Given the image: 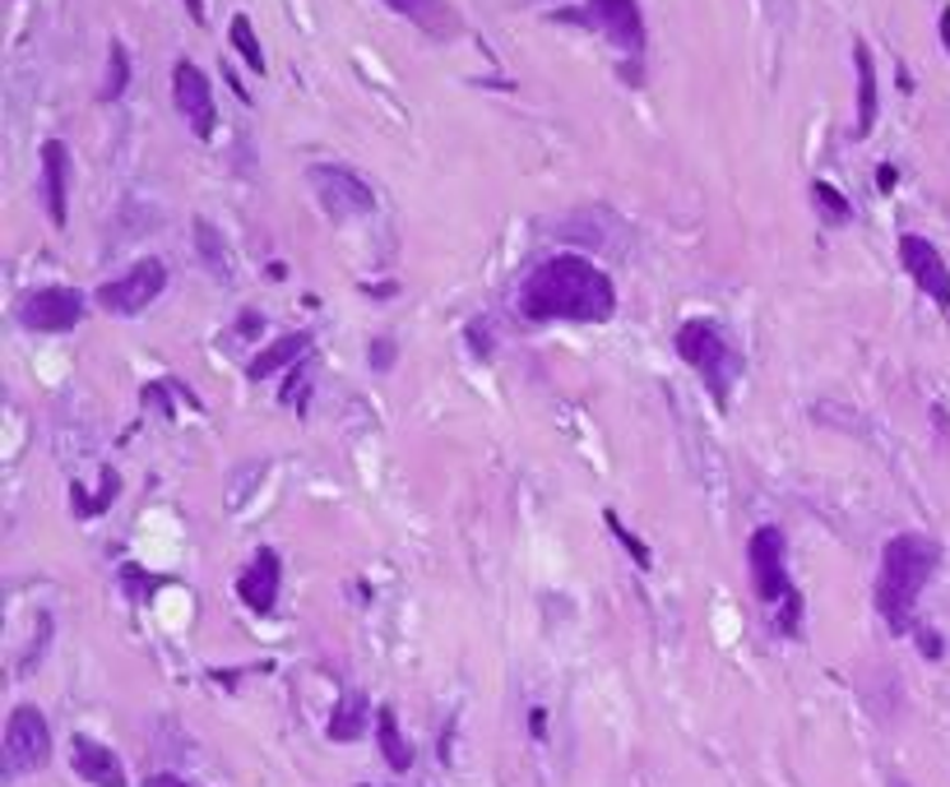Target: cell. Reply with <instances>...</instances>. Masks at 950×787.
Masks as SVG:
<instances>
[{
  "label": "cell",
  "instance_id": "obj_1",
  "mask_svg": "<svg viewBox=\"0 0 950 787\" xmlns=\"http://www.w3.org/2000/svg\"><path fill=\"white\" fill-rule=\"evenodd\" d=\"M519 306H525L529 320L603 325L617 310V283L585 255H552L525 279Z\"/></svg>",
  "mask_w": 950,
  "mask_h": 787
},
{
  "label": "cell",
  "instance_id": "obj_2",
  "mask_svg": "<svg viewBox=\"0 0 950 787\" xmlns=\"http://www.w3.org/2000/svg\"><path fill=\"white\" fill-rule=\"evenodd\" d=\"M941 569V542L923 533H895L881 551V575H877V612L890 625V635H908L914 630V607L918 594Z\"/></svg>",
  "mask_w": 950,
  "mask_h": 787
},
{
  "label": "cell",
  "instance_id": "obj_3",
  "mask_svg": "<svg viewBox=\"0 0 950 787\" xmlns=\"http://www.w3.org/2000/svg\"><path fill=\"white\" fill-rule=\"evenodd\" d=\"M747 569H751L755 598L770 602V607H784V612L774 616V630H779V635H798V625H802V594L793 588V575H788L784 528H774V524L755 528V533L747 538Z\"/></svg>",
  "mask_w": 950,
  "mask_h": 787
},
{
  "label": "cell",
  "instance_id": "obj_4",
  "mask_svg": "<svg viewBox=\"0 0 950 787\" xmlns=\"http://www.w3.org/2000/svg\"><path fill=\"white\" fill-rule=\"evenodd\" d=\"M677 357H682L691 371H701V380L709 385V393L719 403H728V385L738 376V352H732L728 333L714 320H687L677 329Z\"/></svg>",
  "mask_w": 950,
  "mask_h": 787
},
{
  "label": "cell",
  "instance_id": "obj_5",
  "mask_svg": "<svg viewBox=\"0 0 950 787\" xmlns=\"http://www.w3.org/2000/svg\"><path fill=\"white\" fill-rule=\"evenodd\" d=\"M51 764V727L37 704H14L5 718V774H37Z\"/></svg>",
  "mask_w": 950,
  "mask_h": 787
},
{
  "label": "cell",
  "instance_id": "obj_6",
  "mask_svg": "<svg viewBox=\"0 0 950 787\" xmlns=\"http://www.w3.org/2000/svg\"><path fill=\"white\" fill-rule=\"evenodd\" d=\"M306 181H312L320 209L329 219H366V213H376V190L362 181L353 167H339V163H316L306 172Z\"/></svg>",
  "mask_w": 950,
  "mask_h": 787
},
{
  "label": "cell",
  "instance_id": "obj_7",
  "mask_svg": "<svg viewBox=\"0 0 950 787\" xmlns=\"http://www.w3.org/2000/svg\"><path fill=\"white\" fill-rule=\"evenodd\" d=\"M163 287H167V265L149 255V260L130 265L121 279H107L98 292H93V302H98L107 315H140L163 297Z\"/></svg>",
  "mask_w": 950,
  "mask_h": 787
},
{
  "label": "cell",
  "instance_id": "obj_8",
  "mask_svg": "<svg viewBox=\"0 0 950 787\" xmlns=\"http://www.w3.org/2000/svg\"><path fill=\"white\" fill-rule=\"evenodd\" d=\"M561 19H579V24L598 28L617 51H626V56H640L645 43H649L640 0H585V10H566Z\"/></svg>",
  "mask_w": 950,
  "mask_h": 787
},
{
  "label": "cell",
  "instance_id": "obj_9",
  "mask_svg": "<svg viewBox=\"0 0 950 787\" xmlns=\"http://www.w3.org/2000/svg\"><path fill=\"white\" fill-rule=\"evenodd\" d=\"M89 297L80 287H33L24 302H19V325L33 333H70L84 320Z\"/></svg>",
  "mask_w": 950,
  "mask_h": 787
},
{
  "label": "cell",
  "instance_id": "obj_10",
  "mask_svg": "<svg viewBox=\"0 0 950 787\" xmlns=\"http://www.w3.org/2000/svg\"><path fill=\"white\" fill-rule=\"evenodd\" d=\"M172 103H177L181 121L190 126V134H196V140H213L219 111H213L209 74H204L196 61H177V66H172Z\"/></svg>",
  "mask_w": 950,
  "mask_h": 787
},
{
  "label": "cell",
  "instance_id": "obj_11",
  "mask_svg": "<svg viewBox=\"0 0 950 787\" xmlns=\"http://www.w3.org/2000/svg\"><path fill=\"white\" fill-rule=\"evenodd\" d=\"M900 260H904V269H908V279H914V283L927 292V297L937 302V310L950 315V269H946V260H941V250L927 242V236L904 232V236H900Z\"/></svg>",
  "mask_w": 950,
  "mask_h": 787
},
{
  "label": "cell",
  "instance_id": "obj_12",
  "mask_svg": "<svg viewBox=\"0 0 950 787\" xmlns=\"http://www.w3.org/2000/svg\"><path fill=\"white\" fill-rule=\"evenodd\" d=\"M279 584H283L279 551L274 547H260L256 556H250V565L237 575V594H242V602L256 616H269V612H274V602H279Z\"/></svg>",
  "mask_w": 950,
  "mask_h": 787
},
{
  "label": "cell",
  "instance_id": "obj_13",
  "mask_svg": "<svg viewBox=\"0 0 950 787\" xmlns=\"http://www.w3.org/2000/svg\"><path fill=\"white\" fill-rule=\"evenodd\" d=\"M70 764H74V774H80L84 783H93V787H126V764L116 760L112 745L93 741V737L70 741Z\"/></svg>",
  "mask_w": 950,
  "mask_h": 787
},
{
  "label": "cell",
  "instance_id": "obj_14",
  "mask_svg": "<svg viewBox=\"0 0 950 787\" xmlns=\"http://www.w3.org/2000/svg\"><path fill=\"white\" fill-rule=\"evenodd\" d=\"M43 200H47V219L56 227H66V219H70V149L61 140L43 144Z\"/></svg>",
  "mask_w": 950,
  "mask_h": 787
},
{
  "label": "cell",
  "instance_id": "obj_15",
  "mask_svg": "<svg viewBox=\"0 0 950 787\" xmlns=\"http://www.w3.org/2000/svg\"><path fill=\"white\" fill-rule=\"evenodd\" d=\"M395 14H403L409 24H418L426 37H436V43H450V37H459L464 19L459 10L450 5V0H385Z\"/></svg>",
  "mask_w": 950,
  "mask_h": 787
},
{
  "label": "cell",
  "instance_id": "obj_16",
  "mask_svg": "<svg viewBox=\"0 0 950 787\" xmlns=\"http://www.w3.org/2000/svg\"><path fill=\"white\" fill-rule=\"evenodd\" d=\"M306 348H312V333H283V339H274L269 348H260L256 357H250L246 376L250 380H269V376H279V371H293L306 357Z\"/></svg>",
  "mask_w": 950,
  "mask_h": 787
},
{
  "label": "cell",
  "instance_id": "obj_17",
  "mask_svg": "<svg viewBox=\"0 0 950 787\" xmlns=\"http://www.w3.org/2000/svg\"><path fill=\"white\" fill-rule=\"evenodd\" d=\"M853 66H858V121H853V134L867 140L871 126H877V61H871V47L867 43H853Z\"/></svg>",
  "mask_w": 950,
  "mask_h": 787
},
{
  "label": "cell",
  "instance_id": "obj_18",
  "mask_svg": "<svg viewBox=\"0 0 950 787\" xmlns=\"http://www.w3.org/2000/svg\"><path fill=\"white\" fill-rule=\"evenodd\" d=\"M376 745H380V755H385V764H390L395 774H409V770H413V745L403 741L399 718H395L390 704L376 708Z\"/></svg>",
  "mask_w": 950,
  "mask_h": 787
},
{
  "label": "cell",
  "instance_id": "obj_19",
  "mask_svg": "<svg viewBox=\"0 0 950 787\" xmlns=\"http://www.w3.org/2000/svg\"><path fill=\"white\" fill-rule=\"evenodd\" d=\"M366 723H372V704H366L362 691H348L335 714H329V741H357L366 732Z\"/></svg>",
  "mask_w": 950,
  "mask_h": 787
},
{
  "label": "cell",
  "instance_id": "obj_20",
  "mask_svg": "<svg viewBox=\"0 0 950 787\" xmlns=\"http://www.w3.org/2000/svg\"><path fill=\"white\" fill-rule=\"evenodd\" d=\"M126 84H130V51L121 43H112L107 47V79H103V89H98V103H116V97L126 93Z\"/></svg>",
  "mask_w": 950,
  "mask_h": 787
},
{
  "label": "cell",
  "instance_id": "obj_21",
  "mask_svg": "<svg viewBox=\"0 0 950 787\" xmlns=\"http://www.w3.org/2000/svg\"><path fill=\"white\" fill-rule=\"evenodd\" d=\"M227 33H232V47L242 51V61H246L250 70H256V74H265V51H260V37H256V28H250V19L237 14V19H232V28H227Z\"/></svg>",
  "mask_w": 950,
  "mask_h": 787
},
{
  "label": "cell",
  "instance_id": "obj_22",
  "mask_svg": "<svg viewBox=\"0 0 950 787\" xmlns=\"http://www.w3.org/2000/svg\"><path fill=\"white\" fill-rule=\"evenodd\" d=\"M196 246H200V255H204V265L223 279V273H227V246H223L219 227H213L209 219H196Z\"/></svg>",
  "mask_w": 950,
  "mask_h": 787
},
{
  "label": "cell",
  "instance_id": "obj_23",
  "mask_svg": "<svg viewBox=\"0 0 950 787\" xmlns=\"http://www.w3.org/2000/svg\"><path fill=\"white\" fill-rule=\"evenodd\" d=\"M811 200H817V209L825 213L830 223H848V219H853V204H848L830 181H811Z\"/></svg>",
  "mask_w": 950,
  "mask_h": 787
},
{
  "label": "cell",
  "instance_id": "obj_24",
  "mask_svg": "<svg viewBox=\"0 0 950 787\" xmlns=\"http://www.w3.org/2000/svg\"><path fill=\"white\" fill-rule=\"evenodd\" d=\"M603 519H608V528H612V538H617V542H622V547L631 551V556H635V565H640V569H649V565H654V556H649V547H645V542H640V538L631 533V528H626L622 519H617V515H612V509H608V515H603Z\"/></svg>",
  "mask_w": 950,
  "mask_h": 787
},
{
  "label": "cell",
  "instance_id": "obj_25",
  "mask_svg": "<svg viewBox=\"0 0 950 787\" xmlns=\"http://www.w3.org/2000/svg\"><path fill=\"white\" fill-rule=\"evenodd\" d=\"M366 357H372V371H390V366H395V343H390V339H376Z\"/></svg>",
  "mask_w": 950,
  "mask_h": 787
},
{
  "label": "cell",
  "instance_id": "obj_26",
  "mask_svg": "<svg viewBox=\"0 0 950 787\" xmlns=\"http://www.w3.org/2000/svg\"><path fill=\"white\" fill-rule=\"evenodd\" d=\"M306 399V366H293V376L283 385V403H302Z\"/></svg>",
  "mask_w": 950,
  "mask_h": 787
},
{
  "label": "cell",
  "instance_id": "obj_27",
  "mask_svg": "<svg viewBox=\"0 0 950 787\" xmlns=\"http://www.w3.org/2000/svg\"><path fill=\"white\" fill-rule=\"evenodd\" d=\"M469 333H473V352H478V357H492V339H488V325H469Z\"/></svg>",
  "mask_w": 950,
  "mask_h": 787
},
{
  "label": "cell",
  "instance_id": "obj_28",
  "mask_svg": "<svg viewBox=\"0 0 950 787\" xmlns=\"http://www.w3.org/2000/svg\"><path fill=\"white\" fill-rule=\"evenodd\" d=\"M918 648H923L927 658H941V639L933 635V630H918Z\"/></svg>",
  "mask_w": 950,
  "mask_h": 787
},
{
  "label": "cell",
  "instance_id": "obj_29",
  "mask_svg": "<svg viewBox=\"0 0 950 787\" xmlns=\"http://www.w3.org/2000/svg\"><path fill=\"white\" fill-rule=\"evenodd\" d=\"M529 732H533L538 741L548 737V714H542V708H533V714H529Z\"/></svg>",
  "mask_w": 950,
  "mask_h": 787
},
{
  "label": "cell",
  "instance_id": "obj_30",
  "mask_svg": "<svg viewBox=\"0 0 950 787\" xmlns=\"http://www.w3.org/2000/svg\"><path fill=\"white\" fill-rule=\"evenodd\" d=\"M895 181H900L895 167H881V172H877V186H881V190H895Z\"/></svg>",
  "mask_w": 950,
  "mask_h": 787
},
{
  "label": "cell",
  "instance_id": "obj_31",
  "mask_svg": "<svg viewBox=\"0 0 950 787\" xmlns=\"http://www.w3.org/2000/svg\"><path fill=\"white\" fill-rule=\"evenodd\" d=\"M144 787H186V783L172 778V774H153V778H144Z\"/></svg>",
  "mask_w": 950,
  "mask_h": 787
},
{
  "label": "cell",
  "instance_id": "obj_32",
  "mask_svg": "<svg viewBox=\"0 0 950 787\" xmlns=\"http://www.w3.org/2000/svg\"><path fill=\"white\" fill-rule=\"evenodd\" d=\"M186 14L196 19V24H204V0H186Z\"/></svg>",
  "mask_w": 950,
  "mask_h": 787
},
{
  "label": "cell",
  "instance_id": "obj_33",
  "mask_svg": "<svg viewBox=\"0 0 950 787\" xmlns=\"http://www.w3.org/2000/svg\"><path fill=\"white\" fill-rule=\"evenodd\" d=\"M941 43H946V51H950V5L941 10Z\"/></svg>",
  "mask_w": 950,
  "mask_h": 787
}]
</instances>
